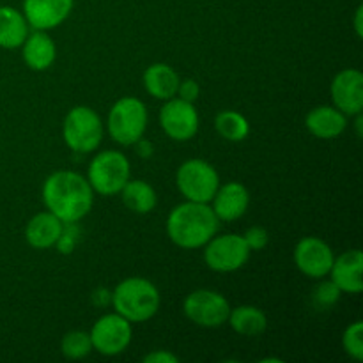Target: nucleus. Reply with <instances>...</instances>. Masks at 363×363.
<instances>
[{
    "mask_svg": "<svg viewBox=\"0 0 363 363\" xmlns=\"http://www.w3.org/2000/svg\"><path fill=\"white\" fill-rule=\"evenodd\" d=\"M43 202L62 223H77L91 213L94 190L82 174L57 170L43 184Z\"/></svg>",
    "mask_w": 363,
    "mask_h": 363,
    "instance_id": "f257e3e1",
    "label": "nucleus"
},
{
    "mask_svg": "<svg viewBox=\"0 0 363 363\" xmlns=\"http://www.w3.org/2000/svg\"><path fill=\"white\" fill-rule=\"evenodd\" d=\"M220 220L209 204L186 201L176 206L167 218V234L183 250L202 248L216 233Z\"/></svg>",
    "mask_w": 363,
    "mask_h": 363,
    "instance_id": "f03ea898",
    "label": "nucleus"
},
{
    "mask_svg": "<svg viewBox=\"0 0 363 363\" xmlns=\"http://www.w3.org/2000/svg\"><path fill=\"white\" fill-rule=\"evenodd\" d=\"M113 311L130 323H145L155 318L162 298L151 280L142 277H130L117 284L112 293Z\"/></svg>",
    "mask_w": 363,
    "mask_h": 363,
    "instance_id": "7ed1b4c3",
    "label": "nucleus"
},
{
    "mask_svg": "<svg viewBox=\"0 0 363 363\" xmlns=\"http://www.w3.org/2000/svg\"><path fill=\"white\" fill-rule=\"evenodd\" d=\"M147 106L138 98L117 99L108 112V135L121 145H135L147 130Z\"/></svg>",
    "mask_w": 363,
    "mask_h": 363,
    "instance_id": "20e7f679",
    "label": "nucleus"
},
{
    "mask_svg": "<svg viewBox=\"0 0 363 363\" xmlns=\"http://www.w3.org/2000/svg\"><path fill=\"white\" fill-rule=\"evenodd\" d=\"M131 167L130 160L121 151H101L92 158L87 170V181L94 194L103 197H112L121 194L124 184L130 181Z\"/></svg>",
    "mask_w": 363,
    "mask_h": 363,
    "instance_id": "39448f33",
    "label": "nucleus"
},
{
    "mask_svg": "<svg viewBox=\"0 0 363 363\" xmlns=\"http://www.w3.org/2000/svg\"><path fill=\"white\" fill-rule=\"evenodd\" d=\"M103 121L91 106H73L64 117L62 137L67 147L74 152L96 151L103 140Z\"/></svg>",
    "mask_w": 363,
    "mask_h": 363,
    "instance_id": "423d86ee",
    "label": "nucleus"
},
{
    "mask_svg": "<svg viewBox=\"0 0 363 363\" xmlns=\"http://www.w3.org/2000/svg\"><path fill=\"white\" fill-rule=\"evenodd\" d=\"M176 184L186 201L209 204L220 186V176L211 163L201 158H191L181 163L177 169Z\"/></svg>",
    "mask_w": 363,
    "mask_h": 363,
    "instance_id": "0eeeda50",
    "label": "nucleus"
},
{
    "mask_svg": "<svg viewBox=\"0 0 363 363\" xmlns=\"http://www.w3.org/2000/svg\"><path fill=\"white\" fill-rule=\"evenodd\" d=\"M204 261L216 273H233L243 268L250 257V248L240 234L213 236L204 245Z\"/></svg>",
    "mask_w": 363,
    "mask_h": 363,
    "instance_id": "6e6552de",
    "label": "nucleus"
},
{
    "mask_svg": "<svg viewBox=\"0 0 363 363\" xmlns=\"http://www.w3.org/2000/svg\"><path fill=\"white\" fill-rule=\"evenodd\" d=\"M89 335H91L92 351L103 354V357H117V354L124 353L131 344L133 330H131V323L128 319L113 312V314L101 315L94 323Z\"/></svg>",
    "mask_w": 363,
    "mask_h": 363,
    "instance_id": "1a4fd4ad",
    "label": "nucleus"
},
{
    "mask_svg": "<svg viewBox=\"0 0 363 363\" xmlns=\"http://www.w3.org/2000/svg\"><path fill=\"white\" fill-rule=\"evenodd\" d=\"M183 312L194 325L202 328H218L227 323L230 305L227 298L216 291L197 289L184 298Z\"/></svg>",
    "mask_w": 363,
    "mask_h": 363,
    "instance_id": "9d476101",
    "label": "nucleus"
},
{
    "mask_svg": "<svg viewBox=\"0 0 363 363\" xmlns=\"http://www.w3.org/2000/svg\"><path fill=\"white\" fill-rule=\"evenodd\" d=\"M160 126L172 140L188 142L197 135L201 119L194 103L174 96L167 99L160 110Z\"/></svg>",
    "mask_w": 363,
    "mask_h": 363,
    "instance_id": "9b49d317",
    "label": "nucleus"
},
{
    "mask_svg": "<svg viewBox=\"0 0 363 363\" xmlns=\"http://www.w3.org/2000/svg\"><path fill=\"white\" fill-rule=\"evenodd\" d=\"M335 255L326 241L307 236L298 241L294 248V264L308 279H325L332 269Z\"/></svg>",
    "mask_w": 363,
    "mask_h": 363,
    "instance_id": "f8f14e48",
    "label": "nucleus"
},
{
    "mask_svg": "<svg viewBox=\"0 0 363 363\" xmlns=\"http://www.w3.org/2000/svg\"><path fill=\"white\" fill-rule=\"evenodd\" d=\"M330 94L335 108L354 117L363 110V74L358 69H344L335 74L330 85Z\"/></svg>",
    "mask_w": 363,
    "mask_h": 363,
    "instance_id": "ddd939ff",
    "label": "nucleus"
},
{
    "mask_svg": "<svg viewBox=\"0 0 363 363\" xmlns=\"http://www.w3.org/2000/svg\"><path fill=\"white\" fill-rule=\"evenodd\" d=\"M74 0H23V16L34 30H52L73 11Z\"/></svg>",
    "mask_w": 363,
    "mask_h": 363,
    "instance_id": "4468645a",
    "label": "nucleus"
},
{
    "mask_svg": "<svg viewBox=\"0 0 363 363\" xmlns=\"http://www.w3.org/2000/svg\"><path fill=\"white\" fill-rule=\"evenodd\" d=\"M211 202L213 211L220 222H236L247 213L250 206V194L245 184L230 181V183L220 184Z\"/></svg>",
    "mask_w": 363,
    "mask_h": 363,
    "instance_id": "2eb2a0df",
    "label": "nucleus"
},
{
    "mask_svg": "<svg viewBox=\"0 0 363 363\" xmlns=\"http://www.w3.org/2000/svg\"><path fill=\"white\" fill-rule=\"evenodd\" d=\"M332 282L340 289V293L360 294L363 291V254L362 250L344 252L342 255L333 261L332 269L328 273Z\"/></svg>",
    "mask_w": 363,
    "mask_h": 363,
    "instance_id": "dca6fc26",
    "label": "nucleus"
},
{
    "mask_svg": "<svg viewBox=\"0 0 363 363\" xmlns=\"http://www.w3.org/2000/svg\"><path fill=\"white\" fill-rule=\"evenodd\" d=\"M305 126L321 140H333L339 138L347 128V116L340 112L339 108L330 105L315 106L305 117Z\"/></svg>",
    "mask_w": 363,
    "mask_h": 363,
    "instance_id": "f3484780",
    "label": "nucleus"
},
{
    "mask_svg": "<svg viewBox=\"0 0 363 363\" xmlns=\"http://www.w3.org/2000/svg\"><path fill=\"white\" fill-rule=\"evenodd\" d=\"M64 223L53 213L43 211L32 216L25 227V240L35 250H48L55 247L62 236Z\"/></svg>",
    "mask_w": 363,
    "mask_h": 363,
    "instance_id": "a211bd4d",
    "label": "nucleus"
},
{
    "mask_svg": "<svg viewBox=\"0 0 363 363\" xmlns=\"http://www.w3.org/2000/svg\"><path fill=\"white\" fill-rule=\"evenodd\" d=\"M20 48L25 64L32 71H46L57 59V46L46 30L28 32Z\"/></svg>",
    "mask_w": 363,
    "mask_h": 363,
    "instance_id": "6ab92c4d",
    "label": "nucleus"
},
{
    "mask_svg": "<svg viewBox=\"0 0 363 363\" xmlns=\"http://www.w3.org/2000/svg\"><path fill=\"white\" fill-rule=\"evenodd\" d=\"M142 80H144V87L147 94H151L156 99H162V101H167V99L174 98L177 94V87H179L181 82L176 69L163 62L151 64L144 71Z\"/></svg>",
    "mask_w": 363,
    "mask_h": 363,
    "instance_id": "aec40b11",
    "label": "nucleus"
},
{
    "mask_svg": "<svg viewBox=\"0 0 363 363\" xmlns=\"http://www.w3.org/2000/svg\"><path fill=\"white\" fill-rule=\"evenodd\" d=\"M28 30L30 27L21 11L9 6L0 7V48H20L27 39Z\"/></svg>",
    "mask_w": 363,
    "mask_h": 363,
    "instance_id": "412c9836",
    "label": "nucleus"
},
{
    "mask_svg": "<svg viewBox=\"0 0 363 363\" xmlns=\"http://www.w3.org/2000/svg\"><path fill=\"white\" fill-rule=\"evenodd\" d=\"M227 323L234 332L243 337H257L268 328L266 314L254 305H240L236 308H230Z\"/></svg>",
    "mask_w": 363,
    "mask_h": 363,
    "instance_id": "4be33fe9",
    "label": "nucleus"
},
{
    "mask_svg": "<svg viewBox=\"0 0 363 363\" xmlns=\"http://www.w3.org/2000/svg\"><path fill=\"white\" fill-rule=\"evenodd\" d=\"M121 195H123L124 206L137 215H147L158 204L155 188L142 179H131L130 177V181L121 190Z\"/></svg>",
    "mask_w": 363,
    "mask_h": 363,
    "instance_id": "5701e85b",
    "label": "nucleus"
},
{
    "mask_svg": "<svg viewBox=\"0 0 363 363\" xmlns=\"http://www.w3.org/2000/svg\"><path fill=\"white\" fill-rule=\"evenodd\" d=\"M215 128L222 138L229 142H243L250 133V123L236 110H223L216 113Z\"/></svg>",
    "mask_w": 363,
    "mask_h": 363,
    "instance_id": "b1692460",
    "label": "nucleus"
},
{
    "mask_svg": "<svg viewBox=\"0 0 363 363\" xmlns=\"http://www.w3.org/2000/svg\"><path fill=\"white\" fill-rule=\"evenodd\" d=\"M60 351L69 360H84L92 353L91 335L82 330H73V332L66 333L60 340Z\"/></svg>",
    "mask_w": 363,
    "mask_h": 363,
    "instance_id": "393cba45",
    "label": "nucleus"
},
{
    "mask_svg": "<svg viewBox=\"0 0 363 363\" xmlns=\"http://www.w3.org/2000/svg\"><path fill=\"white\" fill-rule=\"evenodd\" d=\"M342 347L353 360H363V323L354 321L344 330Z\"/></svg>",
    "mask_w": 363,
    "mask_h": 363,
    "instance_id": "a878e982",
    "label": "nucleus"
},
{
    "mask_svg": "<svg viewBox=\"0 0 363 363\" xmlns=\"http://www.w3.org/2000/svg\"><path fill=\"white\" fill-rule=\"evenodd\" d=\"M340 294L342 293H340L339 287H337L332 280H328V282H321V286L315 287L314 301L319 307L328 308L340 300Z\"/></svg>",
    "mask_w": 363,
    "mask_h": 363,
    "instance_id": "bb28decb",
    "label": "nucleus"
},
{
    "mask_svg": "<svg viewBox=\"0 0 363 363\" xmlns=\"http://www.w3.org/2000/svg\"><path fill=\"white\" fill-rule=\"evenodd\" d=\"M243 240L245 243L248 245V248H250V252H257V250H262V248L268 245L269 241V236H268V230L264 229V227H250V229H247V233L243 234Z\"/></svg>",
    "mask_w": 363,
    "mask_h": 363,
    "instance_id": "cd10ccee",
    "label": "nucleus"
},
{
    "mask_svg": "<svg viewBox=\"0 0 363 363\" xmlns=\"http://www.w3.org/2000/svg\"><path fill=\"white\" fill-rule=\"evenodd\" d=\"M199 94H201V85L197 84L195 80L188 78V80L179 82V87H177V98L184 99V101L195 103L197 101Z\"/></svg>",
    "mask_w": 363,
    "mask_h": 363,
    "instance_id": "c85d7f7f",
    "label": "nucleus"
},
{
    "mask_svg": "<svg viewBox=\"0 0 363 363\" xmlns=\"http://www.w3.org/2000/svg\"><path fill=\"white\" fill-rule=\"evenodd\" d=\"M144 363H177L179 358L176 354H172L170 351L165 350H156L152 353H147L144 358H142Z\"/></svg>",
    "mask_w": 363,
    "mask_h": 363,
    "instance_id": "c756f323",
    "label": "nucleus"
},
{
    "mask_svg": "<svg viewBox=\"0 0 363 363\" xmlns=\"http://www.w3.org/2000/svg\"><path fill=\"white\" fill-rule=\"evenodd\" d=\"M135 145H137V151H138V155L142 156V158H151V156H152V144H151V142L144 140V137H142L140 140H138Z\"/></svg>",
    "mask_w": 363,
    "mask_h": 363,
    "instance_id": "7c9ffc66",
    "label": "nucleus"
},
{
    "mask_svg": "<svg viewBox=\"0 0 363 363\" xmlns=\"http://www.w3.org/2000/svg\"><path fill=\"white\" fill-rule=\"evenodd\" d=\"M354 32L358 38L363 35V6L357 7V14H354Z\"/></svg>",
    "mask_w": 363,
    "mask_h": 363,
    "instance_id": "2f4dec72",
    "label": "nucleus"
}]
</instances>
